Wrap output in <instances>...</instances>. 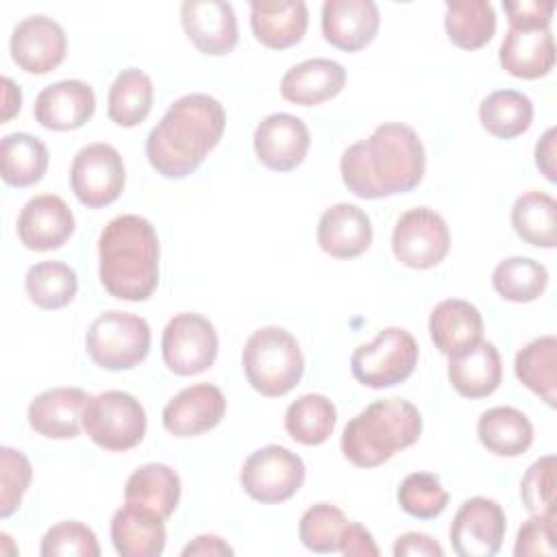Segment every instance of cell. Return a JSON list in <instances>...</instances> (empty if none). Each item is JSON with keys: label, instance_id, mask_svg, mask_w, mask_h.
<instances>
[{"label": "cell", "instance_id": "6da1fadb", "mask_svg": "<svg viewBox=\"0 0 557 557\" xmlns=\"http://www.w3.org/2000/svg\"><path fill=\"white\" fill-rule=\"evenodd\" d=\"M426 154L418 133L403 122H385L368 139L348 146L339 161L342 181L357 198L376 200L407 194L422 183Z\"/></svg>", "mask_w": 557, "mask_h": 557}, {"label": "cell", "instance_id": "7a4b0ae2", "mask_svg": "<svg viewBox=\"0 0 557 557\" xmlns=\"http://www.w3.org/2000/svg\"><path fill=\"white\" fill-rule=\"evenodd\" d=\"M226 113L209 94L176 98L146 137V157L163 178H185L196 172L220 144Z\"/></svg>", "mask_w": 557, "mask_h": 557}, {"label": "cell", "instance_id": "3957f363", "mask_svg": "<svg viewBox=\"0 0 557 557\" xmlns=\"http://www.w3.org/2000/svg\"><path fill=\"white\" fill-rule=\"evenodd\" d=\"M98 274L102 287L120 300L139 302L159 283V237L154 226L135 213L107 222L98 237Z\"/></svg>", "mask_w": 557, "mask_h": 557}, {"label": "cell", "instance_id": "277c9868", "mask_svg": "<svg viewBox=\"0 0 557 557\" xmlns=\"http://www.w3.org/2000/svg\"><path fill=\"white\" fill-rule=\"evenodd\" d=\"M422 416L405 398H383L359 411L342 433V453L357 468H376L420 440Z\"/></svg>", "mask_w": 557, "mask_h": 557}, {"label": "cell", "instance_id": "5b68a950", "mask_svg": "<svg viewBox=\"0 0 557 557\" xmlns=\"http://www.w3.org/2000/svg\"><path fill=\"white\" fill-rule=\"evenodd\" d=\"M244 374L261 396L278 398L292 392L305 372V357L296 337L283 326H261L242 350Z\"/></svg>", "mask_w": 557, "mask_h": 557}, {"label": "cell", "instance_id": "8992f818", "mask_svg": "<svg viewBox=\"0 0 557 557\" xmlns=\"http://www.w3.org/2000/svg\"><path fill=\"white\" fill-rule=\"evenodd\" d=\"M150 326L128 311H104L87 329L85 348L91 361L111 372L139 366L150 352Z\"/></svg>", "mask_w": 557, "mask_h": 557}, {"label": "cell", "instance_id": "52a82bcc", "mask_svg": "<svg viewBox=\"0 0 557 557\" xmlns=\"http://www.w3.org/2000/svg\"><path fill=\"white\" fill-rule=\"evenodd\" d=\"M83 429L96 446L124 453L144 440L146 411L133 394L122 389H107L89 396L85 403Z\"/></svg>", "mask_w": 557, "mask_h": 557}, {"label": "cell", "instance_id": "ba28073f", "mask_svg": "<svg viewBox=\"0 0 557 557\" xmlns=\"http://www.w3.org/2000/svg\"><path fill=\"white\" fill-rule=\"evenodd\" d=\"M418 357L416 337L400 326H387L370 344L355 348L350 370L361 385L383 389L409 379L418 366Z\"/></svg>", "mask_w": 557, "mask_h": 557}, {"label": "cell", "instance_id": "9c48e42d", "mask_svg": "<svg viewBox=\"0 0 557 557\" xmlns=\"http://www.w3.org/2000/svg\"><path fill=\"white\" fill-rule=\"evenodd\" d=\"M239 483L250 498L263 505H276L302 487L305 461L285 446L268 444L248 455L239 472Z\"/></svg>", "mask_w": 557, "mask_h": 557}, {"label": "cell", "instance_id": "30bf717a", "mask_svg": "<svg viewBox=\"0 0 557 557\" xmlns=\"http://www.w3.org/2000/svg\"><path fill=\"white\" fill-rule=\"evenodd\" d=\"M126 183L122 154L104 141L83 146L70 168V185L81 205L100 209L115 202Z\"/></svg>", "mask_w": 557, "mask_h": 557}, {"label": "cell", "instance_id": "8fae6325", "mask_svg": "<svg viewBox=\"0 0 557 557\" xmlns=\"http://www.w3.org/2000/svg\"><path fill=\"white\" fill-rule=\"evenodd\" d=\"M450 248V231L446 220L429 207L405 211L392 233L394 257L413 270H429L444 261Z\"/></svg>", "mask_w": 557, "mask_h": 557}, {"label": "cell", "instance_id": "7c38bea8", "mask_svg": "<svg viewBox=\"0 0 557 557\" xmlns=\"http://www.w3.org/2000/svg\"><path fill=\"white\" fill-rule=\"evenodd\" d=\"M161 355L178 376H194L209 370L218 357L215 326L200 313H176L163 329Z\"/></svg>", "mask_w": 557, "mask_h": 557}, {"label": "cell", "instance_id": "4fadbf2b", "mask_svg": "<svg viewBox=\"0 0 557 557\" xmlns=\"http://www.w3.org/2000/svg\"><path fill=\"white\" fill-rule=\"evenodd\" d=\"M507 531L503 507L485 496L461 503L450 524V546L459 557H492L500 550Z\"/></svg>", "mask_w": 557, "mask_h": 557}, {"label": "cell", "instance_id": "5bb4252c", "mask_svg": "<svg viewBox=\"0 0 557 557\" xmlns=\"http://www.w3.org/2000/svg\"><path fill=\"white\" fill-rule=\"evenodd\" d=\"M9 50L20 70L28 74H48L65 59V30L48 15H28L15 24Z\"/></svg>", "mask_w": 557, "mask_h": 557}, {"label": "cell", "instance_id": "9a60e30c", "mask_svg": "<svg viewBox=\"0 0 557 557\" xmlns=\"http://www.w3.org/2000/svg\"><path fill=\"white\" fill-rule=\"evenodd\" d=\"M311 137L307 124L292 113H272L263 117L252 137L259 163L274 172L296 170L309 150Z\"/></svg>", "mask_w": 557, "mask_h": 557}, {"label": "cell", "instance_id": "2e32d148", "mask_svg": "<svg viewBox=\"0 0 557 557\" xmlns=\"http://www.w3.org/2000/svg\"><path fill=\"white\" fill-rule=\"evenodd\" d=\"M181 24L187 39L209 57H224L239 41L235 11L224 0H185L181 4Z\"/></svg>", "mask_w": 557, "mask_h": 557}, {"label": "cell", "instance_id": "e0dca14e", "mask_svg": "<svg viewBox=\"0 0 557 557\" xmlns=\"http://www.w3.org/2000/svg\"><path fill=\"white\" fill-rule=\"evenodd\" d=\"M226 413V398L211 383H196L181 389L163 407L161 420L174 437H196L215 429Z\"/></svg>", "mask_w": 557, "mask_h": 557}, {"label": "cell", "instance_id": "ac0fdd59", "mask_svg": "<svg viewBox=\"0 0 557 557\" xmlns=\"http://www.w3.org/2000/svg\"><path fill=\"white\" fill-rule=\"evenodd\" d=\"M76 222L67 202L54 194L30 198L17 215V237L28 250L61 248L74 235Z\"/></svg>", "mask_w": 557, "mask_h": 557}, {"label": "cell", "instance_id": "d6986e66", "mask_svg": "<svg viewBox=\"0 0 557 557\" xmlns=\"http://www.w3.org/2000/svg\"><path fill=\"white\" fill-rule=\"evenodd\" d=\"M379 7L372 0H326L322 4V35L344 52L370 46L379 33Z\"/></svg>", "mask_w": 557, "mask_h": 557}, {"label": "cell", "instance_id": "ffe728a7", "mask_svg": "<svg viewBox=\"0 0 557 557\" xmlns=\"http://www.w3.org/2000/svg\"><path fill=\"white\" fill-rule=\"evenodd\" d=\"M89 394L81 387H52L37 394L26 411L35 433L50 440H72L81 435L83 411Z\"/></svg>", "mask_w": 557, "mask_h": 557}, {"label": "cell", "instance_id": "44dd1931", "mask_svg": "<svg viewBox=\"0 0 557 557\" xmlns=\"http://www.w3.org/2000/svg\"><path fill=\"white\" fill-rule=\"evenodd\" d=\"M96 111L94 89L76 78L59 81L44 87L33 107L35 120L50 131L81 128Z\"/></svg>", "mask_w": 557, "mask_h": 557}, {"label": "cell", "instance_id": "7402d4cb", "mask_svg": "<svg viewBox=\"0 0 557 557\" xmlns=\"http://www.w3.org/2000/svg\"><path fill=\"white\" fill-rule=\"evenodd\" d=\"M318 246L333 259H355L372 244V222L368 213L350 202L329 207L318 222Z\"/></svg>", "mask_w": 557, "mask_h": 557}, {"label": "cell", "instance_id": "603a6c76", "mask_svg": "<svg viewBox=\"0 0 557 557\" xmlns=\"http://www.w3.org/2000/svg\"><path fill=\"white\" fill-rule=\"evenodd\" d=\"M500 67L524 81L546 76L555 65V39L550 28H513L505 33L498 50Z\"/></svg>", "mask_w": 557, "mask_h": 557}, {"label": "cell", "instance_id": "cb8c5ba5", "mask_svg": "<svg viewBox=\"0 0 557 557\" xmlns=\"http://www.w3.org/2000/svg\"><path fill=\"white\" fill-rule=\"evenodd\" d=\"M346 85V70L331 59H307L289 67L281 78V96L300 107H315L335 98Z\"/></svg>", "mask_w": 557, "mask_h": 557}, {"label": "cell", "instance_id": "d4e9b609", "mask_svg": "<svg viewBox=\"0 0 557 557\" xmlns=\"http://www.w3.org/2000/svg\"><path fill=\"white\" fill-rule=\"evenodd\" d=\"M309 24V11L302 0H252L250 26L263 46L285 50L296 46Z\"/></svg>", "mask_w": 557, "mask_h": 557}, {"label": "cell", "instance_id": "484cf974", "mask_svg": "<svg viewBox=\"0 0 557 557\" xmlns=\"http://www.w3.org/2000/svg\"><path fill=\"white\" fill-rule=\"evenodd\" d=\"M429 335L442 355L455 357L483 339L481 311L463 298H446L431 311Z\"/></svg>", "mask_w": 557, "mask_h": 557}, {"label": "cell", "instance_id": "4316f807", "mask_svg": "<svg viewBox=\"0 0 557 557\" xmlns=\"http://www.w3.org/2000/svg\"><path fill=\"white\" fill-rule=\"evenodd\" d=\"M448 381L463 398H485L503 381V361L498 348L481 339L463 352L448 357Z\"/></svg>", "mask_w": 557, "mask_h": 557}, {"label": "cell", "instance_id": "83f0119b", "mask_svg": "<svg viewBox=\"0 0 557 557\" xmlns=\"http://www.w3.org/2000/svg\"><path fill=\"white\" fill-rule=\"evenodd\" d=\"M111 542L122 557H157L165 548V518L124 503L111 518Z\"/></svg>", "mask_w": 557, "mask_h": 557}, {"label": "cell", "instance_id": "f1b7e54d", "mask_svg": "<svg viewBox=\"0 0 557 557\" xmlns=\"http://www.w3.org/2000/svg\"><path fill=\"white\" fill-rule=\"evenodd\" d=\"M181 498V479L165 463L139 466L124 485V503L170 518Z\"/></svg>", "mask_w": 557, "mask_h": 557}, {"label": "cell", "instance_id": "f546056e", "mask_svg": "<svg viewBox=\"0 0 557 557\" xmlns=\"http://www.w3.org/2000/svg\"><path fill=\"white\" fill-rule=\"evenodd\" d=\"M479 442L498 457H520L533 444V424L516 407H492L476 422Z\"/></svg>", "mask_w": 557, "mask_h": 557}, {"label": "cell", "instance_id": "4dcf8cb0", "mask_svg": "<svg viewBox=\"0 0 557 557\" xmlns=\"http://www.w3.org/2000/svg\"><path fill=\"white\" fill-rule=\"evenodd\" d=\"M48 170V148L30 133H9L0 141V174L7 185L30 187Z\"/></svg>", "mask_w": 557, "mask_h": 557}, {"label": "cell", "instance_id": "1f68e13d", "mask_svg": "<svg viewBox=\"0 0 557 557\" xmlns=\"http://www.w3.org/2000/svg\"><path fill=\"white\" fill-rule=\"evenodd\" d=\"M444 28L461 50H476L485 46L496 33V13L487 0H448Z\"/></svg>", "mask_w": 557, "mask_h": 557}, {"label": "cell", "instance_id": "d6a6232c", "mask_svg": "<svg viewBox=\"0 0 557 557\" xmlns=\"http://www.w3.org/2000/svg\"><path fill=\"white\" fill-rule=\"evenodd\" d=\"M152 100L154 87L150 76L139 67H126L109 87L107 113L117 126L133 128L148 117Z\"/></svg>", "mask_w": 557, "mask_h": 557}, {"label": "cell", "instance_id": "836d02e7", "mask_svg": "<svg viewBox=\"0 0 557 557\" xmlns=\"http://www.w3.org/2000/svg\"><path fill=\"white\" fill-rule=\"evenodd\" d=\"M557 202L546 191H524L511 207V226L516 235L537 248L557 244Z\"/></svg>", "mask_w": 557, "mask_h": 557}, {"label": "cell", "instance_id": "e575fe53", "mask_svg": "<svg viewBox=\"0 0 557 557\" xmlns=\"http://www.w3.org/2000/svg\"><path fill=\"white\" fill-rule=\"evenodd\" d=\"M479 120L490 135L498 139H513L531 126L533 102L522 91L496 89L481 100Z\"/></svg>", "mask_w": 557, "mask_h": 557}, {"label": "cell", "instance_id": "d590c367", "mask_svg": "<svg viewBox=\"0 0 557 557\" xmlns=\"http://www.w3.org/2000/svg\"><path fill=\"white\" fill-rule=\"evenodd\" d=\"M513 370L518 381L537 394L548 407H555L557 387V339L555 335H544L529 342L518 350Z\"/></svg>", "mask_w": 557, "mask_h": 557}, {"label": "cell", "instance_id": "8d00e7d4", "mask_svg": "<svg viewBox=\"0 0 557 557\" xmlns=\"http://www.w3.org/2000/svg\"><path fill=\"white\" fill-rule=\"evenodd\" d=\"M337 422V409L324 394H302L285 411L287 435L305 446L324 444Z\"/></svg>", "mask_w": 557, "mask_h": 557}, {"label": "cell", "instance_id": "74e56055", "mask_svg": "<svg viewBox=\"0 0 557 557\" xmlns=\"http://www.w3.org/2000/svg\"><path fill=\"white\" fill-rule=\"evenodd\" d=\"M30 302L41 309H63L78 292V276L74 268L63 261H39L28 268L24 278Z\"/></svg>", "mask_w": 557, "mask_h": 557}, {"label": "cell", "instance_id": "f35d334b", "mask_svg": "<svg viewBox=\"0 0 557 557\" xmlns=\"http://www.w3.org/2000/svg\"><path fill=\"white\" fill-rule=\"evenodd\" d=\"M548 270L531 257L503 259L492 272V287L509 302H531L544 294Z\"/></svg>", "mask_w": 557, "mask_h": 557}, {"label": "cell", "instance_id": "ab89813d", "mask_svg": "<svg viewBox=\"0 0 557 557\" xmlns=\"http://www.w3.org/2000/svg\"><path fill=\"white\" fill-rule=\"evenodd\" d=\"M346 522L348 520L339 507L318 503L300 516L298 537L313 553H337Z\"/></svg>", "mask_w": 557, "mask_h": 557}, {"label": "cell", "instance_id": "60d3db41", "mask_svg": "<svg viewBox=\"0 0 557 557\" xmlns=\"http://www.w3.org/2000/svg\"><path fill=\"white\" fill-rule=\"evenodd\" d=\"M396 498L400 509L418 520L437 518L448 505V492L431 472L407 474L396 492Z\"/></svg>", "mask_w": 557, "mask_h": 557}, {"label": "cell", "instance_id": "b9f144b4", "mask_svg": "<svg viewBox=\"0 0 557 557\" xmlns=\"http://www.w3.org/2000/svg\"><path fill=\"white\" fill-rule=\"evenodd\" d=\"M39 553L41 557H100V544L87 524L63 520L44 533Z\"/></svg>", "mask_w": 557, "mask_h": 557}, {"label": "cell", "instance_id": "7bdbcfd3", "mask_svg": "<svg viewBox=\"0 0 557 557\" xmlns=\"http://www.w3.org/2000/svg\"><path fill=\"white\" fill-rule=\"evenodd\" d=\"M520 498L531 516H557L555 500V457L546 455L533 461L522 481Z\"/></svg>", "mask_w": 557, "mask_h": 557}, {"label": "cell", "instance_id": "ee69618b", "mask_svg": "<svg viewBox=\"0 0 557 557\" xmlns=\"http://www.w3.org/2000/svg\"><path fill=\"white\" fill-rule=\"evenodd\" d=\"M33 479V466L22 450L0 448V518H9L22 505Z\"/></svg>", "mask_w": 557, "mask_h": 557}, {"label": "cell", "instance_id": "f6af8a7d", "mask_svg": "<svg viewBox=\"0 0 557 557\" xmlns=\"http://www.w3.org/2000/svg\"><path fill=\"white\" fill-rule=\"evenodd\" d=\"M513 555H557V516H531L524 520L516 535Z\"/></svg>", "mask_w": 557, "mask_h": 557}, {"label": "cell", "instance_id": "bcb514c9", "mask_svg": "<svg viewBox=\"0 0 557 557\" xmlns=\"http://www.w3.org/2000/svg\"><path fill=\"white\" fill-rule=\"evenodd\" d=\"M503 9L513 28H548L555 2L553 0H503Z\"/></svg>", "mask_w": 557, "mask_h": 557}, {"label": "cell", "instance_id": "7dc6e473", "mask_svg": "<svg viewBox=\"0 0 557 557\" xmlns=\"http://www.w3.org/2000/svg\"><path fill=\"white\" fill-rule=\"evenodd\" d=\"M339 553L346 557H376L379 546L361 522H346L339 540Z\"/></svg>", "mask_w": 557, "mask_h": 557}, {"label": "cell", "instance_id": "c3c4849f", "mask_svg": "<svg viewBox=\"0 0 557 557\" xmlns=\"http://www.w3.org/2000/svg\"><path fill=\"white\" fill-rule=\"evenodd\" d=\"M392 553L394 557H442L444 548L429 533L409 531L396 540Z\"/></svg>", "mask_w": 557, "mask_h": 557}, {"label": "cell", "instance_id": "681fc988", "mask_svg": "<svg viewBox=\"0 0 557 557\" xmlns=\"http://www.w3.org/2000/svg\"><path fill=\"white\" fill-rule=\"evenodd\" d=\"M555 139H557V131L555 128H548L540 141L535 144V165L537 170L550 181L555 183L557 181V163H555Z\"/></svg>", "mask_w": 557, "mask_h": 557}, {"label": "cell", "instance_id": "f907efd6", "mask_svg": "<svg viewBox=\"0 0 557 557\" xmlns=\"http://www.w3.org/2000/svg\"><path fill=\"white\" fill-rule=\"evenodd\" d=\"M194 555H202V557H218V555H233V548L218 535L205 533L194 537L185 548H183V557H194Z\"/></svg>", "mask_w": 557, "mask_h": 557}, {"label": "cell", "instance_id": "816d5d0a", "mask_svg": "<svg viewBox=\"0 0 557 557\" xmlns=\"http://www.w3.org/2000/svg\"><path fill=\"white\" fill-rule=\"evenodd\" d=\"M2 87H4V91H2V115H0V120L4 124V122H9L20 111V107H22V91H20V87L9 76L2 78Z\"/></svg>", "mask_w": 557, "mask_h": 557}]
</instances>
